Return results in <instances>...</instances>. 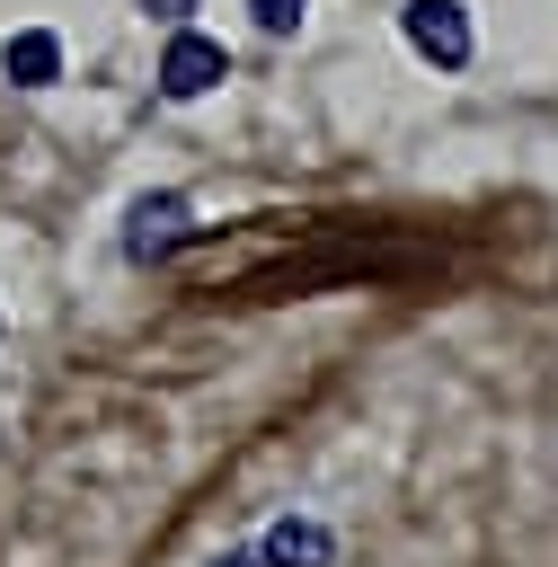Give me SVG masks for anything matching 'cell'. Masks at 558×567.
<instances>
[{
    "mask_svg": "<svg viewBox=\"0 0 558 567\" xmlns=\"http://www.w3.org/2000/svg\"><path fill=\"white\" fill-rule=\"evenodd\" d=\"M186 230H195V221H186V195H142V204H133V230H124V257L151 266V257H168Z\"/></svg>",
    "mask_w": 558,
    "mask_h": 567,
    "instance_id": "obj_3",
    "label": "cell"
},
{
    "mask_svg": "<svg viewBox=\"0 0 558 567\" xmlns=\"http://www.w3.org/2000/svg\"><path fill=\"white\" fill-rule=\"evenodd\" d=\"M0 71H9V89H53L62 80V35L53 27H18L0 44Z\"/></svg>",
    "mask_w": 558,
    "mask_h": 567,
    "instance_id": "obj_4",
    "label": "cell"
},
{
    "mask_svg": "<svg viewBox=\"0 0 558 567\" xmlns=\"http://www.w3.org/2000/svg\"><path fill=\"white\" fill-rule=\"evenodd\" d=\"M248 9H257V27H266V35H292L310 0H248Z\"/></svg>",
    "mask_w": 558,
    "mask_h": 567,
    "instance_id": "obj_6",
    "label": "cell"
},
{
    "mask_svg": "<svg viewBox=\"0 0 558 567\" xmlns=\"http://www.w3.org/2000/svg\"><path fill=\"white\" fill-rule=\"evenodd\" d=\"M142 9H151V18H168V27H186V9H195V0H142Z\"/></svg>",
    "mask_w": 558,
    "mask_h": 567,
    "instance_id": "obj_7",
    "label": "cell"
},
{
    "mask_svg": "<svg viewBox=\"0 0 558 567\" xmlns=\"http://www.w3.org/2000/svg\"><path fill=\"white\" fill-rule=\"evenodd\" d=\"M221 567H257V549H230V558H221Z\"/></svg>",
    "mask_w": 558,
    "mask_h": 567,
    "instance_id": "obj_8",
    "label": "cell"
},
{
    "mask_svg": "<svg viewBox=\"0 0 558 567\" xmlns=\"http://www.w3.org/2000/svg\"><path fill=\"white\" fill-rule=\"evenodd\" d=\"M221 80H230V44L177 27L168 53H159V97H204V89H221Z\"/></svg>",
    "mask_w": 558,
    "mask_h": 567,
    "instance_id": "obj_1",
    "label": "cell"
},
{
    "mask_svg": "<svg viewBox=\"0 0 558 567\" xmlns=\"http://www.w3.org/2000/svg\"><path fill=\"white\" fill-rule=\"evenodd\" d=\"M399 35H407L434 71H461V62H469V9H461V0H407V9H399Z\"/></svg>",
    "mask_w": 558,
    "mask_h": 567,
    "instance_id": "obj_2",
    "label": "cell"
},
{
    "mask_svg": "<svg viewBox=\"0 0 558 567\" xmlns=\"http://www.w3.org/2000/svg\"><path fill=\"white\" fill-rule=\"evenodd\" d=\"M257 558H275V567H328V558H337V540H328L319 523H275Z\"/></svg>",
    "mask_w": 558,
    "mask_h": 567,
    "instance_id": "obj_5",
    "label": "cell"
}]
</instances>
